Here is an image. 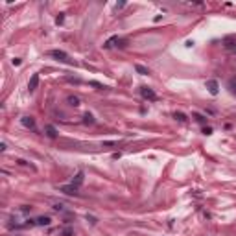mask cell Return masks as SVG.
<instances>
[{
	"label": "cell",
	"instance_id": "obj_21",
	"mask_svg": "<svg viewBox=\"0 0 236 236\" xmlns=\"http://www.w3.org/2000/svg\"><path fill=\"white\" fill-rule=\"evenodd\" d=\"M63 19H65V17H63V15H59V17L56 19V22H57V24H61V22H63Z\"/></svg>",
	"mask_w": 236,
	"mask_h": 236
},
{
	"label": "cell",
	"instance_id": "obj_17",
	"mask_svg": "<svg viewBox=\"0 0 236 236\" xmlns=\"http://www.w3.org/2000/svg\"><path fill=\"white\" fill-rule=\"evenodd\" d=\"M194 116H196L199 122H205V116H203V114H198V113H194Z\"/></svg>",
	"mask_w": 236,
	"mask_h": 236
},
{
	"label": "cell",
	"instance_id": "obj_11",
	"mask_svg": "<svg viewBox=\"0 0 236 236\" xmlns=\"http://www.w3.org/2000/svg\"><path fill=\"white\" fill-rule=\"evenodd\" d=\"M135 70H136L140 76H148V74H150V70H148L146 67H142V65H135Z\"/></svg>",
	"mask_w": 236,
	"mask_h": 236
},
{
	"label": "cell",
	"instance_id": "obj_2",
	"mask_svg": "<svg viewBox=\"0 0 236 236\" xmlns=\"http://www.w3.org/2000/svg\"><path fill=\"white\" fill-rule=\"evenodd\" d=\"M113 46H125V39H120L118 35L111 37V39L105 42V48H113Z\"/></svg>",
	"mask_w": 236,
	"mask_h": 236
},
{
	"label": "cell",
	"instance_id": "obj_3",
	"mask_svg": "<svg viewBox=\"0 0 236 236\" xmlns=\"http://www.w3.org/2000/svg\"><path fill=\"white\" fill-rule=\"evenodd\" d=\"M140 94H142L146 100H150V102H155V100H157V94H155L150 87H142V89H140Z\"/></svg>",
	"mask_w": 236,
	"mask_h": 236
},
{
	"label": "cell",
	"instance_id": "obj_19",
	"mask_svg": "<svg viewBox=\"0 0 236 236\" xmlns=\"http://www.w3.org/2000/svg\"><path fill=\"white\" fill-rule=\"evenodd\" d=\"M203 133H205V135H212V127H205Z\"/></svg>",
	"mask_w": 236,
	"mask_h": 236
},
{
	"label": "cell",
	"instance_id": "obj_15",
	"mask_svg": "<svg viewBox=\"0 0 236 236\" xmlns=\"http://www.w3.org/2000/svg\"><path fill=\"white\" fill-rule=\"evenodd\" d=\"M68 103H70V105H74V107H76V105H79V100H78V98H76V96H68Z\"/></svg>",
	"mask_w": 236,
	"mask_h": 236
},
{
	"label": "cell",
	"instance_id": "obj_13",
	"mask_svg": "<svg viewBox=\"0 0 236 236\" xmlns=\"http://www.w3.org/2000/svg\"><path fill=\"white\" fill-rule=\"evenodd\" d=\"M173 116H175L179 122H186V120H188V118H186V114H184V113H181V111H179V113H175Z\"/></svg>",
	"mask_w": 236,
	"mask_h": 236
},
{
	"label": "cell",
	"instance_id": "obj_10",
	"mask_svg": "<svg viewBox=\"0 0 236 236\" xmlns=\"http://www.w3.org/2000/svg\"><path fill=\"white\" fill-rule=\"evenodd\" d=\"M46 135H48L50 138H56L57 136V129L54 125H46Z\"/></svg>",
	"mask_w": 236,
	"mask_h": 236
},
{
	"label": "cell",
	"instance_id": "obj_4",
	"mask_svg": "<svg viewBox=\"0 0 236 236\" xmlns=\"http://www.w3.org/2000/svg\"><path fill=\"white\" fill-rule=\"evenodd\" d=\"M207 89H209V92L212 94V96H216V94L220 92V85H218L216 79H209L207 81Z\"/></svg>",
	"mask_w": 236,
	"mask_h": 236
},
{
	"label": "cell",
	"instance_id": "obj_12",
	"mask_svg": "<svg viewBox=\"0 0 236 236\" xmlns=\"http://www.w3.org/2000/svg\"><path fill=\"white\" fill-rule=\"evenodd\" d=\"M229 90H231L232 94H236V78H231V79H229Z\"/></svg>",
	"mask_w": 236,
	"mask_h": 236
},
{
	"label": "cell",
	"instance_id": "obj_6",
	"mask_svg": "<svg viewBox=\"0 0 236 236\" xmlns=\"http://www.w3.org/2000/svg\"><path fill=\"white\" fill-rule=\"evenodd\" d=\"M20 124H22L24 127H28V129H33V127H35V120H33L31 116H22V118H20Z\"/></svg>",
	"mask_w": 236,
	"mask_h": 236
},
{
	"label": "cell",
	"instance_id": "obj_22",
	"mask_svg": "<svg viewBox=\"0 0 236 236\" xmlns=\"http://www.w3.org/2000/svg\"><path fill=\"white\" fill-rule=\"evenodd\" d=\"M234 54H236V46H234Z\"/></svg>",
	"mask_w": 236,
	"mask_h": 236
},
{
	"label": "cell",
	"instance_id": "obj_7",
	"mask_svg": "<svg viewBox=\"0 0 236 236\" xmlns=\"http://www.w3.org/2000/svg\"><path fill=\"white\" fill-rule=\"evenodd\" d=\"M37 85H39V76H37V74H33V76H31V79H30V83H28L30 92H33V90L37 89Z\"/></svg>",
	"mask_w": 236,
	"mask_h": 236
},
{
	"label": "cell",
	"instance_id": "obj_5",
	"mask_svg": "<svg viewBox=\"0 0 236 236\" xmlns=\"http://www.w3.org/2000/svg\"><path fill=\"white\" fill-rule=\"evenodd\" d=\"M59 190H61V192H65V194H68V196H78V186H74V184H68V186H61Z\"/></svg>",
	"mask_w": 236,
	"mask_h": 236
},
{
	"label": "cell",
	"instance_id": "obj_1",
	"mask_svg": "<svg viewBox=\"0 0 236 236\" xmlns=\"http://www.w3.org/2000/svg\"><path fill=\"white\" fill-rule=\"evenodd\" d=\"M50 56H52V57H56L57 61H63V63H70V65H72V61L68 59L67 52H63V50H52V52H50Z\"/></svg>",
	"mask_w": 236,
	"mask_h": 236
},
{
	"label": "cell",
	"instance_id": "obj_16",
	"mask_svg": "<svg viewBox=\"0 0 236 236\" xmlns=\"http://www.w3.org/2000/svg\"><path fill=\"white\" fill-rule=\"evenodd\" d=\"M90 85H92V87H96V89H105V87H103L102 83H98V81H90Z\"/></svg>",
	"mask_w": 236,
	"mask_h": 236
},
{
	"label": "cell",
	"instance_id": "obj_9",
	"mask_svg": "<svg viewBox=\"0 0 236 236\" xmlns=\"http://www.w3.org/2000/svg\"><path fill=\"white\" fill-rule=\"evenodd\" d=\"M81 183H83V172H78L76 177L72 179V184H74V186H79Z\"/></svg>",
	"mask_w": 236,
	"mask_h": 236
},
{
	"label": "cell",
	"instance_id": "obj_14",
	"mask_svg": "<svg viewBox=\"0 0 236 236\" xmlns=\"http://www.w3.org/2000/svg\"><path fill=\"white\" fill-rule=\"evenodd\" d=\"M83 118H85V124H94V116H92L90 113H85Z\"/></svg>",
	"mask_w": 236,
	"mask_h": 236
},
{
	"label": "cell",
	"instance_id": "obj_18",
	"mask_svg": "<svg viewBox=\"0 0 236 236\" xmlns=\"http://www.w3.org/2000/svg\"><path fill=\"white\" fill-rule=\"evenodd\" d=\"M11 63H13V65H15V67H19V65H20V63H22V61H20V59H19V57H15V59H13V61H11Z\"/></svg>",
	"mask_w": 236,
	"mask_h": 236
},
{
	"label": "cell",
	"instance_id": "obj_20",
	"mask_svg": "<svg viewBox=\"0 0 236 236\" xmlns=\"http://www.w3.org/2000/svg\"><path fill=\"white\" fill-rule=\"evenodd\" d=\"M87 220H89L90 223H96V218H94V216H87Z\"/></svg>",
	"mask_w": 236,
	"mask_h": 236
},
{
	"label": "cell",
	"instance_id": "obj_8",
	"mask_svg": "<svg viewBox=\"0 0 236 236\" xmlns=\"http://www.w3.org/2000/svg\"><path fill=\"white\" fill-rule=\"evenodd\" d=\"M50 218L48 216H39L37 220H35V225H50Z\"/></svg>",
	"mask_w": 236,
	"mask_h": 236
}]
</instances>
